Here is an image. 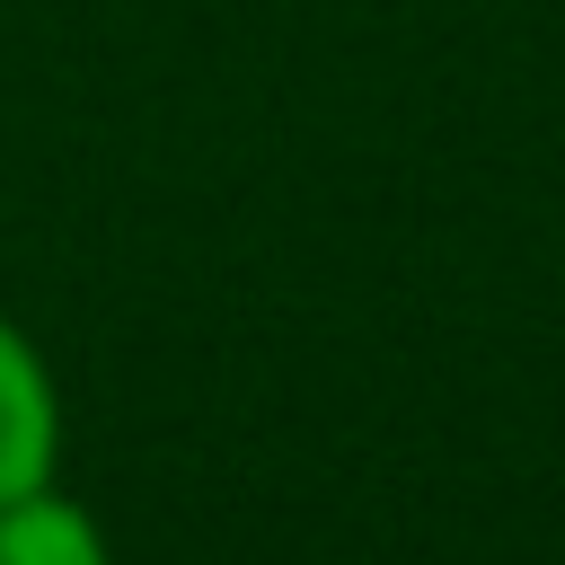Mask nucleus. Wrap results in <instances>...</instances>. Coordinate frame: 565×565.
<instances>
[{"label":"nucleus","mask_w":565,"mask_h":565,"mask_svg":"<svg viewBox=\"0 0 565 565\" xmlns=\"http://www.w3.org/2000/svg\"><path fill=\"white\" fill-rule=\"evenodd\" d=\"M62 477V380L44 344L0 309V503Z\"/></svg>","instance_id":"f257e3e1"},{"label":"nucleus","mask_w":565,"mask_h":565,"mask_svg":"<svg viewBox=\"0 0 565 565\" xmlns=\"http://www.w3.org/2000/svg\"><path fill=\"white\" fill-rule=\"evenodd\" d=\"M0 565H115V539H106V521H97L79 494H62V477H53V486L0 503Z\"/></svg>","instance_id":"f03ea898"}]
</instances>
